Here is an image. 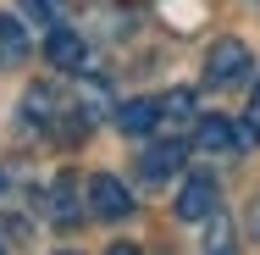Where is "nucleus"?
<instances>
[{
  "instance_id": "nucleus-3",
  "label": "nucleus",
  "mask_w": 260,
  "mask_h": 255,
  "mask_svg": "<svg viewBox=\"0 0 260 255\" xmlns=\"http://www.w3.org/2000/svg\"><path fill=\"white\" fill-rule=\"evenodd\" d=\"M221 211V189H216V178L210 172H194L188 183H183V194H177V216L183 222H205Z\"/></svg>"
},
{
  "instance_id": "nucleus-16",
  "label": "nucleus",
  "mask_w": 260,
  "mask_h": 255,
  "mask_svg": "<svg viewBox=\"0 0 260 255\" xmlns=\"http://www.w3.org/2000/svg\"><path fill=\"white\" fill-rule=\"evenodd\" d=\"M249 222H255V239H260V200H255V216H249Z\"/></svg>"
},
{
  "instance_id": "nucleus-8",
  "label": "nucleus",
  "mask_w": 260,
  "mask_h": 255,
  "mask_svg": "<svg viewBox=\"0 0 260 255\" xmlns=\"http://www.w3.org/2000/svg\"><path fill=\"white\" fill-rule=\"evenodd\" d=\"M183 155H188V145L160 139V145H150V150L139 155V172H144V178H172V172L183 166Z\"/></svg>"
},
{
  "instance_id": "nucleus-15",
  "label": "nucleus",
  "mask_w": 260,
  "mask_h": 255,
  "mask_svg": "<svg viewBox=\"0 0 260 255\" xmlns=\"http://www.w3.org/2000/svg\"><path fill=\"white\" fill-rule=\"evenodd\" d=\"M105 255H139V250H133V244H111Z\"/></svg>"
},
{
  "instance_id": "nucleus-6",
  "label": "nucleus",
  "mask_w": 260,
  "mask_h": 255,
  "mask_svg": "<svg viewBox=\"0 0 260 255\" xmlns=\"http://www.w3.org/2000/svg\"><path fill=\"white\" fill-rule=\"evenodd\" d=\"M200 150H210V155H244V128H233L227 117H205V122H200Z\"/></svg>"
},
{
  "instance_id": "nucleus-4",
  "label": "nucleus",
  "mask_w": 260,
  "mask_h": 255,
  "mask_svg": "<svg viewBox=\"0 0 260 255\" xmlns=\"http://www.w3.org/2000/svg\"><path fill=\"white\" fill-rule=\"evenodd\" d=\"M89 205H94V216L116 222V216H127V211H133V194L122 189V178H111V172H94V178H89Z\"/></svg>"
},
{
  "instance_id": "nucleus-18",
  "label": "nucleus",
  "mask_w": 260,
  "mask_h": 255,
  "mask_svg": "<svg viewBox=\"0 0 260 255\" xmlns=\"http://www.w3.org/2000/svg\"><path fill=\"white\" fill-rule=\"evenodd\" d=\"M0 255H11V250H6V244H0Z\"/></svg>"
},
{
  "instance_id": "nucleus-7",
  "label": "nucleus",
  "mask_w": 260,
  "mask_h": 255,
  "mask_svg": "<svg viewBox=\"0 0 260 255\" xmlns=\"http://www.w3.org/2000/svg\"><path fill=\"white\" fill-rule=\"evenodd\" d=\"M61 111H67V105H61V89H55V83H34V89L22 95V117L39 122V128H55Z\"/></svg>"
},
{
  "instance_id": "nucleus-13",
  "label": "nucleus",
  "mask_w": 260,
  "mask_h": 255,
  "mask_svg": "<svg viewBox=\"0 0 260 255\" xmlns=\"http://www.w3.org/2000/svg\"><path fill=\"white\" fill-rule=\"evenodd\" d=\"M255 145H260V83L249 95V117H244V150H255Z\"/></svg>"
},
{
  "instance_id": "nucleus-12",
  "label": "nucleus",
  "mask_w": 260,
  "mask_h": 255,
  "mask_svg": "<svg viewBox=\"0 0 260 255\" xmlns=\"http://www.w3.org/2000/svg\"><path fill=\"white\" fill-rule=\"evenodd\" d=\"M188 111H194V95H188V89H172V95L160 100V122H183Z\"/></svg>"
},
{
  "instance_id": "nucleus-2",
  "label": "nucleus",
  "mask_w": 260,
  "mask_h": 255,
  "mask_svg": "<svg viewBox=\"0 0 260 255\" xmlns=\"http://www.w3.org/2000/svg\"><path fill=\"white\" fill-rule=\"evenodd\" d=\"M39 216L55 222V228H72V222L83 216V189H78V178H72V172H61L50 189L39 194Z\"/></svg>"
},
{
  "instance_id": "nucleus-1",
  "label": "nucleus",
  "mask_w": 260,
  "mask_h": 255,
  "mask_svg": "<svg viewBox=\"0 0 260 255\" xmlns=\"http://www.w3.org/2000/svg\"><path fill=\"white\" fill-rule=\"evenodd\" d=\"M249 61H255V55H249L244 39H233V34L216 39V45L205 50V83H210V89H233V83H244V78H249Z\"/></svg>"
},
{
  "instance_id": "nucleus-14",
  "label": "nucleus",
  "mask_w": 260,
  "mask_h": 255,
  "mask_svg": "<svg viewBox=\"0 0 260 255\" xmlns=\"http://www.w3.org/2000/svg\"><path fill=\"white\" fill-rule=\"evenodd\" d=\"M0 233H6V244H22V239H28V222H17V216H0Z\"/></svg>"
},
{
  "instance_id": "nucleus-5",
  "label": "nucleus",
  "mask_w": 260,
  "mask_h": 255,
  "mask_svg": "<svg viewBox=\"0 0 260 255\" xmlns=\"http://www.w3.org/2000/svg\"><path fill=\"white\" fill-rule=\"evenodd\" d=\"M45 61H55L61 72H83V67H89V45H83L72 28H50V39H45Z\"/></svg>"
},
{
  "instance_id": "nucleus-9",
  "label": "nucleus",
  "mask_w": 260,
  "mask_h": 255,
  "mask_svg": "<svg viewBox=\"0 0 260 255\" xmlns=\"http://www.w3.org/2000/svg\"><path fill=\"white\" fill-rule=\"evenodd\" d=\"M22 61H28V28L22 17L0 11V67H22Z\"/></svg>"
},
{
  "instance_id": "nucleus-10",
  "label": "nucleus",
  "mask_w": 260,
  "mask_h": 255,
  "mask_svg": "<svg viewBox=\"0 0 260 255\" xmlns=\"http://www.w3.org/2000/svg\"><path fill=\"white\" fill-rule=\"evenodd\" d=\"M155 122H160V100H144V95L139 100H122V111H116V128L122 133H150Z\"/></svg>"
},
{
  "instance_id": "nucleus-11",
  "label": "nucleus",
  "mask_w": 260,
  "mask_h": 255,
  "mask_svg": "<svg viewBox=\"0 0 260 255\" xmlns=\"http://www.w3.org/2000/svg\"><path fill=\"white\" fill-rule=\"evenodd\" d=\"M205 255H238V250H233V222H227L221 211L210 216V233H205Z\"/></svg>"
},
{
  "instance_id": "nucleus-17",
  "label": "nucleus",
  "mask_w": 260,
  "mask_h": 255,
  "mask_svg": "<svg viewBox=\"0 0 260 255\" xmlns=\"http://www.w3.org/2000/svg\"><path fill=\"white\" fill-rule=\"evenodd\" d=\"M55 255H78V250H55Z\"/></svg>"
}]
</instances>
